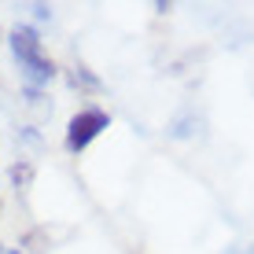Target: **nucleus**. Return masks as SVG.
Instances as JSON below:
<instances>
[{"mask_svg":"<svg viewBox=\"0 0 254 254\" xmlns=\"http://www.w3.org/2000/svg\"><path fill=\"white\" fill-rule=\"evenodd\" d=\"M11 52H15V59H19L22 74L30 77L33 85L52 81V77H56V63L41 56V41H37V33H33L30 26H19V30H11Z\"/></svg>","mask_w":254,"mask_h":254,"instance_id":"f257e3e1","label":"nucleus"},{"mask_svg":"<svg viewBox=\"0 0 254 254\" xmlns=\"http://www.w3.org/2000/svg\"><path fill=\"white\" fill-rule=\"evenodd\" d=\"M107 126H111V115H107V111H100V107L77 111V115L66 122V151H74V155L85 151V147H89Z\"/></svg>","mask_w":254,"mask_h":254,"instance_id":"f03ea898","label":"nucleus"},{"mask_svg":"<svg viewBox=\"0 0 254 254\" xmlns=\"http://www.w3.org/2000/svg\"><path fill=\"white\" fill-rule=\"evenodd\" d=\"M11 177H15V185H26V181H30V166H15Z\"/></svg>","mask_w":254,"mask_h":254,"instance_id":"7ed1b4c3","label":"nucleus"},{"mask_svg":"<svg viewBox=\"0 0 254 254\" xmlns=\"http://www.w3.org/2000/svg\"><path fill=\"white\" fill-rule=\"evenodd\" d=\"M48 15H52V7H48V4H33V19H41V22H45Z\"/></svg>","mask_w":254,"mask_h":254,"instance_id":"20e7f679","label":"nucleus"},{"mask_svg":"<svg viewBox=\"0 0 254 254\" xmlns=\"http://www.w3.org/2000/svg\"><path fill=\"white\" fill-rule=\"evenodd\" d=\"M11 254H19V251H11Z\"/></svg>","mask_w":254,"mask_h":254,"instance_id":"39448f33","label":"nucleus"}]
</instances>
